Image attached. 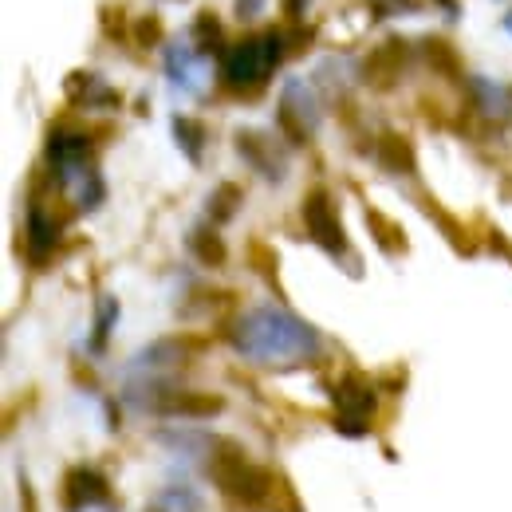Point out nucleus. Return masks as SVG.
<instances>
[{"instance_id": "nucleus-1", "label": "nucleus", "mask_w": 512, "mask_h": 512, "mask_svg": "<svg viewBox=\"0 0 512 512\" xmlns=\"http://www.w3.org/2000/svg\"><path fill=\"white\" fill-rule=\"evenodd\" d=\"M233 347L253 363H304L320 355V335L312 323L280 304H256L233 323Z\"/></svg>"}, {"instance_id": "nucleus-2", "label": "nucleus", "mask_w": 512, "mask_h": 512, "mask_svg": "<svg viewBox=\"0 0 512 512\" xmlns=\"http://www.w3.org/2000/svg\"><path fill=\"white\" fill-rule=\"evenodd\" d=\"M280 56H284V36L280 32L249 36V40L225 48V56H221V79L229 87H237V91H253V87H260L276 71Z\"/></svg>"}, {"instance_id": "nucleus-3", "label": "nucleus", "mask_w": 512, "mask_h": 512, "mask_svg": "<svg viewBox=\"0 0 512 512\" xmlns=\"http://www.w3.org/2000/svg\"><path fill=\"white\" fill-rule=\"evenodd\" d=\"M209 477L217 481L221 493H229L241 505H264L272 497V473L249 461L245 453L229 442L217 446V457L209 461Z\"/></svg>"}, {"instance_id": "nucleus-4", "label": "nucleus", "mask_w": 512, "mask_h": 512, "mask_svg": "<svg viewBox=\"0 0 512 512\" xmlns=\"http://www.w3.org/2000/svg\"><path fill=\"white\" fill-rule=\"evenodd\" d=\"M323 123L320 99L304 79H288L276 103V127L284 130L292 142H308Z\"/></svg>"}, {"instance_id": "nucleus-5", "label": "nucleus", "mask_w": 512, "mask_h": 512, "mask_svg": "<svg viewBox=\"0 0 512 512\" xmlns=\"http://www.w3.org/2000/svg\"><path fill=\"white\" fill-rule=\"evenodd\" d=\"M304 225L312 233V241L320 245L323 253L331 256H347V237H343V225H339V213H335V201L327 190H312L304 197Z\"/></svg>"}, {"instance_id": "nucleus-6", "label": "nucleus", "mask_w": 512, "mask_h": 512, "mask_svg": "<svg viewBox=\"0 0 512 512\" xmlns=\"http://www.w3.org/2000/svg\"><path fill=\"white\" fill-rule=\"evenodd\" d=\"M87 154H91V142L83 130H52L48 138V162L60 178V186H79V178L91 170L87 166Z\"/></svg>"}, {"instance_id": "nucleus-7", "label": "nucleus", "mask_w": 512, "mask_h": 512, "mask_svg": "<svg viewBox=\"0 0 512 512\" xmlns=\"http://www.w3.org/2000/svg\"><path fill=\"white\" fill-rule=\"evenodd\" d=\"M237 154L253 166L264 182H272V186H280L288 178V154L264 130H237Z\"/></svg>"}, {"instance_id": "nucleus-8", "label": "nucleus", "mask_w": 512, "mask_h": 512, "mask_svg": "<svg viewBox=\"0 0 512 512\" xmlns=\"http://www.w3.org/2000/svg\"><path fill=\"white\" fill-rule=\"evenodd\" d=\"M166 75H170V83L182 95H201L205 91V79H209V60H205L201 48L178 40V44L166 48Z\"/></svg>"}, {"instance_id": "nucleus-9", "label": "nucleus", "mask_w": 512, "mask_h": 512, "mask_svg": "<svg viewBox=\"0 0 512 512\" xmlns=\"http://www.w3.org/2000/svg\"><path fill=\"white\" fill-rule=\"evenodd\" d=\"M335 406H339V414H343L347 434H363L359 426H363V422L375 414V390L367 386V379L347 375L343 383L335 386Z\"/></svg>"}, {"instance_id": "nucleus-10", "label": "nucleus", "mask_w": 512, "mask_h": 512, "mask_svg": "<svg viewBox=\"0 0 512 512\" xmlns=\"http://www.w3.org/2000/svg\"><path fill=\"white\" fill-rule=\"evenodd\" d=\"M402 64H406V40L390 36V40H383V44L363 60V79H367L375 91H386V87L398 83Z\"/></svg>"}, {"instance_id": "nucleus-11", "label": "nucleus", "mask_w": 512, "mask_h": 512, "mask_svg": "<svg viewBox=\"0 0 512 512\" xmlns=\"http://www.w3.org/2000/svg\"><path fill=\"white\" fill-rule=\"evenodd\" d=\"M107 497V481L99 469L83 465V469H71V477L64 481V509L67 512H83L91 505H99Z\"/></svg>"}, {"instance_id": "nucleus-12", "label": "nucleus", "mask_w": 512, "mask_h": 512, "mask_svg": "<svg viewBox=\"0 0 512 512\" xmlns=\"http://www.w3.org/2000/svg\"><path fill=\"white\" fill-rule=\"evenodd\" d=\"M56 221L40 209V205H28V221H24V245H28V256L32 260H44L56 245Z\"/></svg>"}, {"instance_id": "nucleus-13", "label": "nucleus", "mask_w": 512, "mask_h": 512, "mask_svg": "<svg viewBox=\"0 0 512 512\" xmlns=\"http://www.w3.org/2000/svg\"><path fill=\"white\" fill-rule=\"evenodd\" d=\"M71 99L83 103V107H115L119 103V91H111L95 71H75L71 83H67Z\"/></svg>"}, {"instance_id": "nucleus-14", "label": "nucleus", "mask_w": 512, "mask_h": 512, "mask_svg": "<svg viewBox=\"0 0 512 512\" xmlns=\"http://www.w3.org/2000/svg\"><path fill=\"white\" fill-rule=\"evenodd\" d=\"M154 410L158 414H178V418H205V414L221 410V398L217 394H170Z\"/></svg>"}, {"instance_id": "nucleus-15", "label": "nucleus", "mask_w": 512, "mask_h": 512, "mask_svg": "<svg viewBox=\"0 0 512 512\" xmlns=\"http://www.w3.org/2000/svg\"><path fill=\"white\" fill-rule=\"evenodd\" d=\"M379 162H383L390 174H414V150H410V142L402 134H383Z\"/></svg>"}, {"instance_id": "nucleus-16", "label": "nucleus", "mask_w": 512, "mask_h": 512, "mask_svg": "<svg viewBox=\"0 0 512 512\" xmlns=\"http://www.w3.org/2000/svg\"><path fill=\"white\" fill-rule=\"evenodd\" d=\"M174 142H178V150L197 166L201 162V146H205V127L197 119H190V115H174Z\"/></svg>"}, {"instance_id": "nucleus-17", "label": "nucleus", "mask_w": 512, "mask_h": 512, "mask_svg": "<svg viewBox=\"0 0 512 512\" xmlns=\"http://www.w3.org/2000/svg\"><path fill=\"white\" fill-rule=\"evenodd\" d=\"M119 323V300H111V296H103L99 300V316H95V339H91V351H103V343H107V335H111V327Z\"/></svg>"}, {"instance_id": "nucleus-18", "label": "nucleus", "mask_w": 512, "mask_h": 512, "mask_svg": "<svg viewBox=\"0 0 512 512\" xmlns=\"http://www.w3.org/2000/svg\"><path fill=\"white\" fill-rule=\"evenodd\" d=\"M237 205H241V190L225 182V186H217L213 197H209V217H213V221H229Z\"/></svg>"}, {"instance_id": "nucleus-19", "label": "nucleus", "mask_w": 512, "mask_h": 512, "mask_svg": "<svg viewBox=\"0 0 512 512\" xmlns=\"http://www.w3.org/2000/svg\"><path fill=\"white\" fill-rule=\"evenodd\" d=\"M367 221L375 225V237H379V245H383L386 253H394V249H402V245H406L402 229H398V225H390L379 209H367Z\"/></svg>"}, {"instance_id": "nucleus-20", "label": "nucleus", "mask_w": 512, "mask_h": 512, "mask_svg": "<svg viewBox=\"0 0 512 512\" xmlns=\"http://www.w3.org/2000/svg\"><path fill=\"white\" fill-rule=\"evenodd\" d=\"M190 245H193V253L201 256L205 264H213V268L225 260V245L217 241V233H205V229H197V233L190 237Z\"/></svg>"}, {"instance_id": "nucleus-21", "label": "nucleus", "mask_w": 512, "mask_h": 512, "mask_svg": "<svg viewBox=\"0 0 512 512\" xmlns=\"http://www.w3.org/2000/svg\"><path fill=\"white\" fill-rule=\"evenodd\" d=\"M134 40H138L142 48H158V44H162V20H158L154 12H146V16L134 24Z\"/></svg>"}, {"instance_id": "nucleus-22", "label": "nucleus", "mask_w": 512, "mask_h": 512, "mask_svg": "<svg viewBox=\"0 0 512 512\" xmlns=\"http://www.w3.org/2000/svg\"><path fill=\"white\" fill-rule=\"evenodd\" d=\"M426 60L434 67H442V71L457 67V56H453V48H449L446 40H426Z\"/></svg>"}, {"instance_id": "nucleus-23", "label": "nucleus", "mask_w": 512, "mask_h": 512, "mask_svg": "<svg viewBox=\"0 0 512 512\" xmlns=\"http://www.w3.org/2000/svg\"><path fill=\"white\" fill-rule=\"evenodd\" d=\"M375 8H379V16H394V12H418V0H375Z\"/></svg>"}, {"instance_id": "nucleus-24", "label": "nucleus", "mask_w": 512, "mask_h": 512, "mask_svg": "<svg viewBox=\"0 0 512 512\" xmlns=\"http://www.w3.org/2000/svg\"><path fill=\"white\" fill-rule=\"evenodd\" d=\"M233 8H237L241 20H256L264 12V0H233Z\"/></svg>"}, {"instance_id": "nucleus-25", "label": "nucleus", "mask_w": 512, "mask_h": 512, "mask_svg": "<svg viewBox=\"0 0 512 512\" xmlns=\"http://www.w3.org/2000/svg\"><path fill=\"white\" fill-rule=\"evenodd\" d=\"M308 4H312V0H284V12H288L292 20H300V16L308 12Z\"/></svg>"}, {"instance_id": "nucleus-26", "label": "nucleus", "mask_w": 512, "mask_h": 512, "mask_svg": "<svg viewBox=\"0 0 512 512\" xmlns=\"http://www.w3.org/2000/svg\"><path fill=\"white\" fill-rule=\"evenodd\" d=\"M438 4H446V16H449V20H457V12H461V8H457L453 0H438Z\"/></svg>"}, {"instance_id": "nucleus-27", "label": "nucleus", "mask_w": 512, "mask_h": 512, "mask_svg": "<svg viewBox=\"0 0 512 512\" xmlns=\"http://www.w3.org/2000/svg\"><path fill=\"white\" fill-rule=\"evenodd\" d=\"M505 32L512 36V12H505Z\"/></svg>"}]
</instances>
